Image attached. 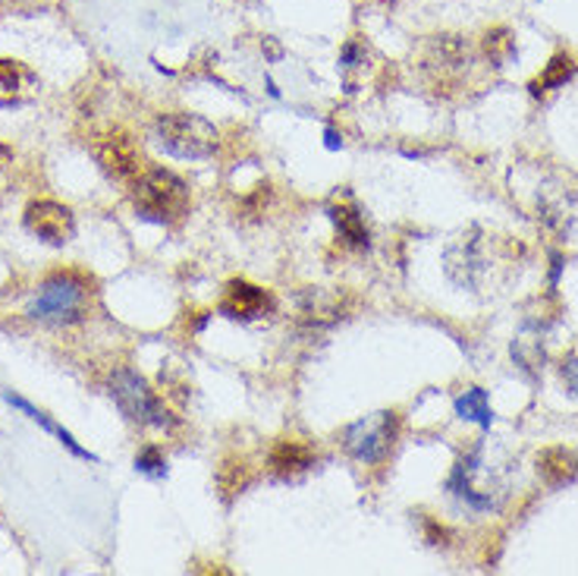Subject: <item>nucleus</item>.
Wrapping results in <instances>:
<instances>
[{"label": "nucleus", "mask_w": 578, "mask_h": 576, "mask_svg": "<svg viewBox=\"0 0 578 576\" xmlns=\"http://www.w3.org/2000/svg\"><path fill=\"white\" fill-rule=\"evenodd\" d=\"M468 70V48L456 36H444L430 44V54L425 60V73H428L430 85L440 92H447L449 85H456L466 77Z\"/></svg>", "instance_id": "obj_7"}, {"label": "nucleus", "mask_w": 578, "mask_h": 576, "mask_svg": "<svg viewBox=\"0 0 578 576\" xmlns=\"http://www.w3.org/2000/svg\"><path fill=\"white\" fill-rule=\"evenodd\" d=\"M456 413L468 420V423H478L481 428H490V420H494V413H490V404H487V394L481 387H471L466 391L459 401H456Z\"/></svg>", "instance_id": "obj_17"}, {"label": "nucleus", "mask_w": 578, "mask_h": 576, "mask_svg": "<svg viewBox=\"0 0 578 576\" xmlns=\"http://www.w3.org/2000/svg\"><path fill=\"white\" fill-rule=\"evenodd\" d=\"M267 309H271L267 293L262 287L245 284V281H233L226 287L224 303H221V312H224L226 319H233V322H255V319H262Z\"/></svg>", "instance_id": "obj_10"}, {"label": "nucleus", "mask_w": 578, "mask_h": 576, "mask_svg": "<svg viewBox=\"0 0 578 576\" xmlns=\"http://www.w3.org/2000/svg\"><path fill=\"white\" fill-rule=\"evenodd\" d=\"M26 228L36 233L38 240H44L51 246H63V243L73 240L75 218L67 205L41 199V202H32L26 209Z\"/></svg>", "instance_id": "obj_8"}, {"label": "nucleus", "mask_w": 578, "mask_h": 576, "mask_svg": "<svg viewBox=\"0 0 578 576\" xmlns=\"http://www.w3.org/2000/svg\"><path fill=\"white\" fill-rule=\"evenodd\" d=\"M38 92L36 73L19 60H0V108L26 104Z\"/></svg>", "instance_id": "obj_11"}, {"label": "nucleus", "mask_w": 578, "mask_h": 576, "mask_svg": "<svg viewBox=\"0 0 578 576\" xmlns=\"http://www.w3.org/2000/svg\"><path fill=\"white\" fill-rule=\"evenodd\" d=\"M485 48H487V58L500 67V63L513 54V36H509L506 29H494V32H487L485 36Z\"/></svg>", "instance_id": "obj_18"}, {"label": "nucleus", "mask_w": 578, "mask_h": 576, "mask_svg": "<svg viewBox=\"0 0 578 576\" xmlns=\"http://www.w3.org/2000/svg\"><path fill=\"white\" fill-rule=\"evenodd\" d=\"M89 309V284L75 274H54L41 287L29 315L51 325H73Z\"/></svg>", "instance_id": "obj_3"}, {"label": "nucleus", "mask_w": 578, "mask_h": 576, "mask_svg": "<svg viewBox=\"0 0 578 576\" xmlns=\"http://www.w3.org/2000/svg\"><path fill=\"white\" fill-rule=\"evenodd\" d=\"M562 382L569 384V391L578 397V360H566L562 363Z\"/></svg>", "instance_id": "obj_20"}, {"label": "nucleus", "mask_w": 578, "mask_h": 576, "mask_svg": "<svg viewBox=\"0 0 578 576\" xmlns=\"http://www.w3.org/2000/svg\"><path fill=\"white\" fill-rule=\"evenodd\" d=\"M3 401H7V404H10V406H17V410H22V413H26V416H29L32 423H38V425H41V428H48L51 435H57L60 442H63V444H67V447H70V451H73L75 457H85V461H94V454H89L85 447H79V444H75V438H73V435H70V432H67V428H60V425H57L54 420H48V416H44L41 410H36V406L29 404V401H22V397H17V394H10V391H3Z\"/></svg>", "instance_id": "obj_15"}, {"label": "nucleus", "mask_w": 578, "mask_h": 576, "mask_svg": "<svg viewBox=\"0 0 578 576\" xmlns=\"http://www.w3.org/2000/svg\"><path fill=\"white\" fill-rule=\"evenodd\" d=\"M396 413L391 410L372 413L343 432V447L358 463H381L396 442Z\"/></svg>", "instance_id": "obj_5"}, {"label": "nucleus", "mask_w": 578, "mask_h": 576, "mask_svg": "<svg viewBox=\"0 0 578 576\" xmlns=\"http://www.w3.org/2000/svg\"><path fill=\"white\" fill-rule=\"evenodd\" d=\"M312 463H315V454H312L308 444L302 442L283 438V442L274 444V451H271V469H274V476H281V479H293L298 473L312 469Z\"/></svg>", "instance_id": "obj_12"}, {"label": "nucleus", "mask_w": 578, "mask_h": 576, "mask_svg": "<svg viewBox=\"0 0 578 576\" xmlns=\"http://www.w3.org/2000/svg\"><path fill=\"white\" fill-rule=\"evenodd\" d=\"M327 145H331V149H336V145H339V142H336V133H327Z\"/></svg>", "instance_id": "obj_21"}, {"label": "nucleus", "mask_w": 578, "mask_h": 576, "mask_svg": "<svg viewBox=\"0 0 578 576\" xmlns=\"http://www.w3.org/2000/svg\"><path fill=\"white\" fill-rule=\"evenodd\" d=\"M98 161H101V168L111 173L113 180H120V183H126V186L135 180V173L149 164L126 133L108 135V139L98 145Z\"/></svg>", "instance_id": "obj_9"}, {"label": "nucleus", "mask_w": 578, "mask_h": 576, "mask_svg": "<svg viewBox=\"0 0 578 576\" xmlns=\"http://www.w3.org/2000/svg\"><path fill=\"white\" fill-rule=\"evenodd\" d=\"M130 199L139 218L154 224H176L189 212V186L173 171L142 168L130 183Z\"/></svg>", "instance_id": "obj_1"}, {"label": "nucleus", "mask_w": 578, "mask_h": 576, "mask_svg": "<svg viewBox=\"0 0 578 576\" xmlns=\"http://www.w3.org/2000/svg\"><path fill=\"white\" fill-rule=\"evenodd\" d=\"M158 142L173 158L205 161L217 152L221 133L214 130V123H207L205 117L173 111V114L158 117Z\"/></svg>", "instance_id": "obj_2"}, {"label": "nucleus", "mask_w": 578, "mask_h": 576, "mask_svg": "<svg viewBox=\"0 0 578 576\" xmlns=\"http://www.w3.org/2000/svg\"><path fill=\"white\" fill-rule=\"evenodd\" d=\"M135 469L158 479V476H164V473H168V463H164V457H161V451H158V447H145V451L135 457Z\"/></svg>", "instance_id": "obj_19"}, {"label": "nucleus", "mask_w": 578, "mask_h": 576, "mask_svg": "<svg viewBox=\"0 0 578 576\" xmlns=\"http://www.w3.org/2000/svg\"><path fill=\"white\" fill-rule=\"evenodd\" d=\"M111 394L120 413L135 425H170L168 406L161 404V397L149 387L142 375H135L132 368H116L111 375Z\"/></svg>", "instance_id": "obj_4"}, {"label": "nucleus", "mask_w": 578, "mask_h": 576, "mask_svg": "<svg viewBox=\"0 0 578 576\" xmlns=\"http://www.w3.org/2000/svg\"><path fill=\"white\" fill-rule=\"evenodd\" d=\"M331 221H334L336 233L346 246L353 250H368V228L362 221V214L355 212L353 205H334L331 209Z\"/></svg>", "instance_id": "obj_14"}, {"label": "nucleus", "mask_w": 578, "mask_h": 576, "mask_svg": "<svg viewBox=\"0 0 578 576\" xmlns=\"http://www.w3.org/2000/svg\"><path fill=\"white\" fill-rule=\"evenodd\" d=\"M572 77H576V60L569 58V54H557V58L547 63V70L541 73V79L531 82V92H535V95H544V92H550V89L566 85Z\"/></svg>", "instance_id": "obj_16"}, {"label": "nucleus", "mask_w": 578, "mask_h": 576, "mask_svg": "<svg viewBox=\"0 0 578 576\" xmlns=\"http://www.w3.org/2000/svg\"><path fill=\"white\" fill-rule=\"evenodd\" d=\"M538 473L547 485H569L578 479V457L566 447H547L538 457Z\"/></svg>", "instance_id": "obj_13"}, {"label": "nucleus", "mask_w": 578, "mask_h": 576, "mask_svg": "<svg viewBox=\"0 0 578 576\" xmlns=\"http://www.w3.org/2000/svg\"><path fill=\"white\" fill-rule=\"evenodd\" d=\"M444 265L453 284L459 287H478V281L485 277V243L481 231L463 233L444 255Z\"/></svg>", "instance_id": "obj_6"}]
</instances>
